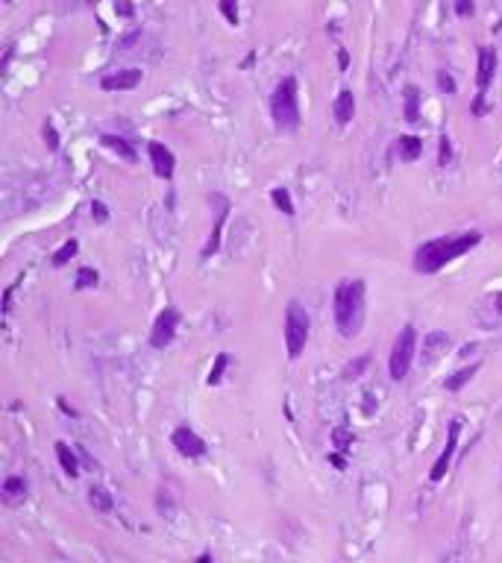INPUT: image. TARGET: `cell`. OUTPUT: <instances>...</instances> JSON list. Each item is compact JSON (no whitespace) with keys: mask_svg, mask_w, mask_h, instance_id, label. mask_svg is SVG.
<instances>
[{"mask_svg":"<svg viewBox=\"0 0 502 563\" xmlns=\"http://www.w3.org/2000/svg\"><path fill=\"white\" fill-rule=\"evenodd\" d=\"M479 241H482V232H476V229L432 238V241H426L414 249V270L423 273V276H432V273L444 270L456 258H461L464 253H470Z\"/></svg>","mask_w":502,"mask_h":563,"instance_id":"6da1fadb","label":"cell"},{"mask_svg":"<svg viewBox=\"0 0 502 563\" xmlns=\"http://www.w3.org/2000/svg\"><path fill=\"white\" fill-rule=\"evenodd\" d=\"M364 279H344L335 287L332 296V311H335V326L344 337H352L361 332L364 323Z\"/></svg>","mask_w":502,"mask_h":563,"instance_id":"7a4b0ae2","label":"cell"},{"mask_svg":"<svg viewBox=\"0 0 502 563\" xmlns=\"http://www.w3.org/2000/svg\"><path fill=\"white\" fill-rule=\"evenodd\" d=\"M271 115L279 132H294L300 129V85L294 77H285L274 89L271 97Z\"/></svg>","mask_w":502,"mask_h":563,"instance_id":"3957f363","label":"cell"},{"mask_svg":"<svg viewBox=\"0 0 502 563\" xmlns=\"http://www.w3.org/2000/svg\"><path fill=\"white\" fill-rule=\"evenodd\" d=\"M414 355H418V329L406 323L400 329L394 346H391V358H388V373L394 382H402L409 375L411 364H414Z\"/></svg>","mask_w":502,"mask_h":563,"instance_id":"277c9868","label":"cell"},{"mask_svg":"<svg viewBox=\"0 0 502 563\" xmlns=\"http://www.w3.org/2000/svg\"><path fill=\"white\" fill-rule=\"evenodd\" d=\"M309 326H312V320H309V314H305V308L300 303H288L283 334H285V349H288L291 361H297L303 355L305 343H309Z\"/></svg>","mask_w":502,"mask_h":563,"instance_id":"5b68a950","label":"cell"},{"mask_svg":"<svg viewBox=\"0 0 502 563\" xmlns=\"http://www.w3.org/2000/svg\"><path fill=\"white\" fill-rule=\"evenodd\" d=\"M177 329H179V311L174 305H168L165 311H159V317L153 323V329H150V346L153 349H165L174 343V337H177Z\"/></svg>","mask_w":502,"mask_h":563,"instance_id":"8992f818","label":"cell"},{"mask_svg":"<svg viewBox=\"0 0 502 563\" xmlns=\"http://www.w3.org/2000/svg\"><path fill=\"white\" fill-rule=\"evenodd\" d=\"M494 73H496V50L494 47H482L479 50V73H476V103H473V115H482V100H485V91L487 85L494 82Z\"/></svg>","mask_w":502,"mask_h":563,"instance_id":"52a82bcc","label":"cell"},{"mask_svg":"<svg viewBox=\"0 0 502 563\" xmlns=\"http://www.w3.org/2000/svg\"><path fill=\"white\" fill-rule=\"evenodd\" d=\"M461 417L456 420H449V434H447V446H444V452L438 455V461L432 464V472H429V479L438 484V481H444V475L452 464V455H456V449H458V437H461Z\"/></svg>","mask_w":502,"mask_h":563,"instance_id":"ba28073f","label":"cell"},{"mask_svg":"<svg viewBox=\"0 0 502 563\" xmlns=\"http://www.w3.org/2000/svg\"><path fill=\"white\" fill-rule=\"evenodd\" d=\"M170 443L177 446V452L182 458H203L206 455V440L194 429H188V425H179V429L170 434Z\"/></svg>","mask_w":502,"mask_h":563,"instance_id":"9c48e42d","label":"cell"},{"mask_svg":"<svg viewBox=\"0 0 502 563\" xmlns=\"http://www.w3.org/2000/svg\"><path fill=\"white\" fill-rule=\"evenodd\" d=\"M147 153H150V165H153V173H156L159 179H170V177H174L177 159H174V153H170L165 144L150 141V144H147Z\"/></svg>","mask_w":502,"mask_h":563,"instance_id":"30bf717a","label":"cell"},{"mask_svg":"<svg viewBox=\"0 0 502 563\" xmlns=\"http://www.w3.org/2000/svg\"><path fill=\"white\" fill-rule=\"evenodd\" d=\"M138 82H141V71L138 68H124V71L106 73V77L100 80V89L103 91H132Z\"/></svg>","mask_w":502,"mask_h":563,"instance_id":"8fae6325","label":"cell"},{"mask_svg":"<svg viewBox=\"0 0 502 563\" xmlns=\"http://www.w3.org/2000/svg\"><path fill=\"white\" fill-rule=\"evenodd\" d=\"M332 115H335V120L341 123V127H347V123L356 118V94H352L350 89H341V94L335 97Z\"/></svg>","mask_w":502,"mask_h":563,"instance_id":"7c38bea8","label":"cell"},{"mask_svg":"<svg viewBox=\"0 0 502 563\" xmlns=\"http://www.w3.org/2000/svg\"><path fill=\"white\" fill-rule=\"evenodd\" d=\"M449 346V334L447 332H429L423 337V364H432L440 358V352H447Z\"/></svg>","mask_w":502,"mask_h":563,"instance_id":"4fadbf2b","label":"cell"},{"mask_svg":"<svg viewBox=\"0 0 502 563\" xmlns=\"http://www.w3.org/2000/svg\"><path fill=\"white\" fill-rule=\"evenodd\" d=\"M229 217V199L220 197V211H217V223H215V229H212V238H209V244L203 247V258H209L212 253H217V247H220V232H224V223Z\"/></svg>","mask_w":502,"mask_h":563,"instance_id":"5bb4252c","label":"cell"},{"mask_svg":"<svg viewBox=\"0 0 502 563\" xmlns=\"http://www.w3.org/2000/svg\"><path fill=\"white\" fill-rule=\"evenodd\" d=\"M397 153L402 161H418L420 153H423V141L418 135H400L397 138Z\"/></svg>","mask_w":502,"mask_h":563,"instance_id":"9a60e30c","label":"cell"},{"mask_svg":"<svg viewBox=\"0 0 502 563\" xmlns=\"http://www.w3.org/2000/svg\"><path fill=\"white\" fill-rule=\"evenodd\" d=\"M100 144L106 147V150H112V153L118 156V159H124V161H136V147L132 144H127L120 135H100Z\"/></svg>","mask_w":502,"mask_h":563,"instance_id":"2e32d148","label":"cell"},{"mask_svg":"<svg viewBox=\"0 0 502 563\" xmlns=\"http://www.w3.org/2000/svg\"><path fill=\"white\" fill-rule=\"evenodd\" d=\"M3 499L9 505L27 499V479H24V475H9V479H3Z\"/></svg>","mask_w":502,"mask_h":563,"instance_id":"e0dca14e","label":"cell"},{"mask_svg":"<svg viewBox=\"0 0 502 563\" xmlns=\"http://www.w3.org/2000/svg\"><path fill=\"white\" fill-rule=\"evenodd\" d=\"M56 458H59V467L65 470V475L77 479V475H80V461H77L73 449H71L65 440H59V443H56Z\"/></svg>","mask_w":502,"mask_h":563,"instance_id":"ac0fdd59","label":"cell"},{"mask_svg":"<svg viewBox=\"0 0 502 563\" xmlns=\"http://www.w3.org/2000/svg\"><path fill=\"white\" fill-rule=\"evenodd\" d=\"M402 100H406V120L409 123H418L420 120V89L418 85H406V91H402Z\"/></svg>","mask_w":502,"mask_h":563,"instance_id":"d6986e66","label":"cell"},{"mask_svg":"<svg viewBox=\"0 0 502 563\" xmlns=\"http://www.w3.org/2000/svg\"><path fill=\"white\" fill-rule=\"evenodd\" d=\"M479 370H482V364H479V361H473V364H470V367H461V370H458L456 375H449V379H447V384H444V387H447V391H449V393H456V391H461V387H464V384H467V382H470V379H473V375H476V373H479Z\"/></svg>","mask_w":502,"mask_h":563,"instance_id":"ffe728a7","label":"cell"},{"mask_svg":"<svg viewBox=\"0 0 502 563\" xmlns=\"http://www.w3.org/2000/svg\"><path fill=\"white\" fill-rule=\"evenodd\" d=\"M89 505L94 510H100V514H109V510L115 508V499H112V493H109L106 487H91L89 490Z\"/></svg>","mask_w":502,"mask_h":563,"instance_id":"44dd1931","label":"cell"},{"mask_svg":"<svg viewBox=\"0 0 502 563\" xmlns=\"http://www.w3.org/2000/svg\"><path fill=\"white\" fill-rule=\"evenodd\" d=\"M271 199H274V206H276L279 211H283L285 217H294V215H297V208H294V199H291V191H288V188H274V191H271Z\"/></svg>","mask_w":502,"mask_h":563,"instance_id":"7402d4cb","label":"cell"},{"mask_svg":"<svg viewBox=\"0 0 502 563\" xmlns=\"http://www.w3.org/2000/svg\"><path fill=\"white\" fill-rule=\"evenodd\" d=\"M77 249H80V244L73 241V238H71V241H65V244L53 253V258H51V261H53V267H65L68 261H71L73 256H77Z\"/></svg>","mask_w":502,"mask_h":563,"instance_id":"603a6c76","label":"cell"},{"mask_svg":"<svg viewBox=\"0 0 502 563\" xmlns=\"http://www.w3.org/2000/svg\"><path fill=\"white\" fill-rule=\"evenodd\" d=\"M332 443L338 446V452H350V446L356 443V434L344 429V425H338V429H332Z\"/></svg>","mask_w":502,"mask_h":563,"instance_id":"cb8c5ba5","label":"cell"},{"mask_svg":"<svg viewBox=\"0 0 502 563\" xmlns=\"http://www.w3.org/2000/svg\"><path fill=\"white\" fill-rule=\"evenodd\" d=\"M226 364H229V355H226V352H217V358H215V367L209 370V379H206V384H217L220 379H224V370H226Z\"/></svg>","mask_w":502,"mask_h":563,"instance_id":"d4e9b609","label":"cell"},{"mask_svg":"<svg viewBox=\"0 0 502 563\" xmlns=\"http://www.w3.org/2000/svg\"><path fill=\"white\" fill-rule=\"evenodd\" d=\"M97 282H100V276H97L94 267H80L77 270V287L82 291V287H94Z\"/></svg>","mask_w":502,"mask_h":563,"instance_id":"484cf974","label":"cell"},{"mask_svg":"<svg viewBox=\"0 0 502 563\" xmlns=\"http://www.w3.org/2000/svg\"><path fill=\"white\" fill-rule=\"evenodd\" d=\"M217 6H220V12H224V18L232 24V27H235V24H238V3H235V0H217Z\"/></svg>","mask_w":502,"mask_h":563,"instance_id":"4316f807","label":"cell"},{"mask_svg":"<svg viewBox=\"0 0 502 563\" xmlns=\"http://www.w3.org/2000/svg\"><path fill=\"white\" fill-rule=\"evenodd\" d=\"M367 364H370V358H367V355H361V358H356V361H352V364H347L344 375H347V379H359V375L364 373V367H367Z\"/></svg>","mask_w":502,"mask_h":563,"instance_id":"83f0119b","label":"cell"},{"mask_svg":"<svg viewBox=\"0 0 502 563\" xmlns=\"http://www.w3.org/2000/svg\"><path fill=\"white\" fill-rule=\"evenodd\" d=\"M438 85H440V89H444L447 94H456V91H458V85H456V80H452L449 71H438Z\"/></svg>","mask_w":502,"mask_h":563,"instance_id":"f1b7e54d","label":"cell"},{"mask_svg":"<svg viewBox=\"0 0 502 563\" xmlns=\"http://www.w3.org/2000/svg\"><path fill=\"white\" fill-rule=\"evenodd\" d=\"M44 144H47V150H59V132L51 120L44 123Z\"/></svg>","mask_w":502,"mask_h":563,"instance_id":"f546056e","label":"cell"},{"mask_svg":"<svg viewBox=\"0 0 502 563\" xmlns=\"http://www.w3.org/2000/svg\"><path fill=\"white\" fill-rule=\"evenodd\" d=\"M449 156H452V144H449V138H447V135H444V138H440V156H438V165H449Z\"/></svg>","mask_w":502,"mask_h":563,"instance_id":"4dcf8cb0","label":"cell"},{"mask_svg":"<svg viewBox=\"0 0 502 563\" xmlns=\"http://www.w3.org/2000/svg\"><path fill=\"white\" fill-rule=\"evenodd\" d=\"M91 217H94V220H100V223L109 220V208L100 203V199H94V203H91Z\"/></svg>","mask_w":502,"mask_h":563,"instance_id":"1f68e13d","label":"cell"},{"mask_svg":"<svg viewBox=\"0 0 502 563\" xmlns=\"http://www.w3.org/2000/svg\"><path fill=\"white\" fill-rule=\"evenodd\" d=\"M473 0H456V15L458 18H467V15H473Z\"/></svg>","mask_w":502,"mask_h":563,"instance_id":"d6a6232c","label":"cell"},{"mask_svg":"<svg viewBox=\"0 0 502 563\" xmlns=\"http://www.w3.org/2000/svg\"><path fill=\"white\" fill-rule=\"evenodd\" d=\"M115 12H118V15H124V18H129V15H132V6L127 3V0H118V3H115Z\"/></svg>","mask_w":502,"mask_h":563,"instance_id":"836d02e7","label":"cell"},{"mask_svg":"<svg viewBox=\"0 0 502 563\" xmlns=\"http://www.w3.org/2000/svg\"><path fill=\"white\" fill-rule=\"evenodd\" d=\"M329 461H332V464H335L338 470H347V458L341 455V452H332V455H329Z\"/></svg>","mask_w":502,"mask_h":563,"instance_id":"e575fe53","label":"cell"},{"mask_svg":"<svg viewBox=\"0 0 502 563\" xmlns=\"http://www.w3.org/2000/svg\"><path fill=\"white\" fill-rule=\"evenodd\" d=\"M347 65H350V53H347L344 47H341V50H338V68H341V71H347Z\"/></svg>","mask_w":502,"mask_h":563,"instance_id":"d590c367","label":"cell"},{"mask_svg":"<svg viewBox=\"0 0 502 563\" xmlns=\"http://www.w3.org/2000/svg\"><path fill=\"white\" fill-rule=\"evenodd\" d=\"M59 408H62V411H65V414H68V417H77V411H73V408H71V405L65 402V399H62V396H59Z\"/></svg>","mask_w":502,"mask_h":563,"instance_id":"8d00e7d4","label":"cell"},{"mask_svg":"<svg viewBox=\"0 0 502 563\" xmlns=\"http://www.w3.org/2000/svg\"><path fill=\"white\" fill-rule=\"evenodd\" d=\"M494 308L499 311V320H502V294H496V296H494Z\"/></svg>","mask_w":502,"mask_h":563,"instance_id":"74e56055","label":"cell"},{"mask_svg":"<svg viewBox=\"0 0 502 563\" xmlns=\"http://www.w3.org/2000/svg\"><path fill=\"white\" fill-rule=\"evenodd\" d=\"M6 3H12V0H6Z\"/></svg>","mask_w":502,"mask_h":563,"instance_id":"f35d334b","label":"cell"}]
</instances>
